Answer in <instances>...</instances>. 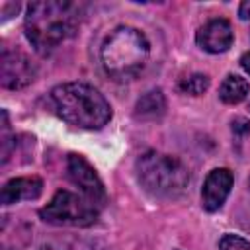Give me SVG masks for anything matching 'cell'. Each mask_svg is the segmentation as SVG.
Returning <instances> with one entry per match:
<instances>
[{
  "instance_id": "obj_1",
  "label": "cell",
  "mask_w": 250,
  "mask_h": 250,
  "mask_svg": "<svg viewBox=\"0 0 250 250\" xmlns=\"http://www.w3.org/2000/svg\"><path fill=\"white\" fill-rule=\"evenodd\" d=\"M78 20L80 12L72 2H33L25 16V35L37 53L47 55L74 33Z\"/></svg>"
},
{
  "instance_id": "obj_2",
  "label": "cell",
  "mask_w": 250,
  "mask_h": 250,
  "mask_svg": "<svg viewBox=\"0 0 250 250\" xmlns=\"http://www.w3.org/2000/svg\"><path fill=\"white\" fill-rule=\"evenodd\" d=\"M57 113L70 125L80 129H102L111 119L107 100L90 84L66 82L51 92Z\"/></svg>"
},
{
  "instance_id": "obj_3",
  "label": "cell",
  "mask_w": 250,
  "mask_h": 250,
  "mask_svg": "<svg viewBox=\"0 0 250 250\" xmlns=\"http://www.w3.org/2000/svg\"><path fill=\"white\" fill-rule=\"evenodd\" d=\"M150 45L143 31L135 27H117L102 45L104 70L119 82L133 80L148 62Z\"/></svg>"
},
{
  "instance_id": "obj_4",
  "label": "cell",
  "mask_w": 250,
  "mask_h": 250,
  "mask_svg": "<svg viewBox=\"0 0 250 250\" xmlns=\"http://www.w3.org/2000/svg\"><path fill=\"white\" fill-rule=\"evenodd\" d=\"M137 178L145 191L164 199L182 195L189 184L188 168L176 156L160 152H145L139 156Z\"/></svg>"
},
{
  "instance_id": "obj_5",
  "label": "cell",
  "mask_w": 250,
  "mask_h": 250,
  "mask_svg": "<svg viewBox=\"0 0 250 250\" xmlns=\"http://www.w3.org/2000/svg\"><path fill=\"white\" fill-rule=\"evenodd\" d=\"M98 205L68 189H59L51 201L39 209V217L45 223L61 227H90L98 221Z\"/></svg>"
},
{
  "instance_id": "obj_6",
  "label": "cell",
  "mask_w": 250,
  "mask_h": 250,
  "mask_svg": "<svg viewBox=\"0 0 250 250\" xmlns=\"http://www.w3.org/2000/svg\"><path fill=\"white\" fill-rule=\"evenodd\" d=\"M66 176L76 188H80L82 195L88 197L94 205L102 207L105 203V188L86 158H82L80 154H70L66 160Z\"/></svg>"
},
{
  "instance_id": "obj_7",
  "label": "cell",
  "mask_w": 250,
  "mask_h": 250,
  "mask_svg": "<svg viewBox=\"0 0 250 250\" xmlns=\"http://www.w3.org/2000/svg\"><path fill=\"white\" fill-rule=\"evenodd\" d=\"M35 78V66L21 51L2 49L0 57V82L4 88L20 90L31 84Z\"/></svg>"
},
{
  "instance_id": "obj_8",
  "label": "cell",
  "mask_w": 250,
  "mask_h": 250,
  "mask_svg": "<svg viewBox=\"0 0 250 250\" xmlns=\"http://www.w3.org/2000/svg\"><path fill=\"white\" fill-rule=\"evenodd\" d=\"M232 172L227 170V168H215L207 174L205 178V184H203V189H201V203H203V209L207 211H217L221 209V205L225 203L227 195L230 193V188H232Z\"/></svg>"
},
{
  "instance_id": "obj_9",
  "label": "cell",
  "mask_w": 250,
  "mask_h": 250,
  "mask_svg": "<svg viewBox=\"0 0 250 250\" xmlns=\"http://www.w3.org/2000/svg\"><path fill=\"white\" fill-rule=\"evenodd\" d=\"M195 39H197V45L207 53H225L232 45L234 33L227 20L215 18L199 27Z\"/></svg>"
},
{
  "instance_id": "obj_10",
  "label": "cell",
  "mask_w": 250,
  "mask_h": 250,
  "mask_svg": "<svg viewBox=\"0 0 250 250\" xmlns=\"http://www.w3.org/2000/svg\"><path fill=\"white\" fill-rule=\"evenodd\" d=\"M43 191V180L37 176H21L4 184L2 188V203L12 205L21 199H37Z\"/></svg>"
},
{
  "instance_id": "obj_11",
  "label": "cell",
  "mask_w": 250,
  "mask_h": 250,
  "mask_svg": "<svg viewBox=\"0 0 250 250\" xmlns=\"http://www.w3.org/2000/svg\"><path fill=\"white\" fill-rule=\"evenodd\" d=\"M166 109V100L160 90H148L143 94L135 105V115L139 119H158Z\"/></svg>"
},
{
  "instance_id": "obj_12",
  "label": "cell",
  "mask_w": 250,
  "mask_h": 250,
  "mask_svg": "<svg viewBox=\"0 0 250 250\" xmlns=\"http://www.w3.org/2000/svg\"><path fill=\"white\" fill-rule=\"evenodd\" d=\"M248 82L238 76V74H229L223 82H221V88H219V98L225 102V104H238L242 102L246 96H248Z\"/></svg>"
},
{
  "instance_id": "obj_13",
  "label": "cell",
  "mask_w": 250,
  "mask_h": 250,
  "mask_svg": "<svg viewBox=\"0 0 250 250\" xmlns=\"http://www.w3.org/2000/svg\"><path fill=\"white\" fill-rule=\"evenodd\" d=\"M39 250H102L96 242L78 236H53L45 240Z\"/></svg>"
},
{
  "instance_id": "obj_14",
  "label": "cell",
  "mask_w": 250,
  "mask_h": 250,
  "mask_svg": "<svg viewBox=\"0 0 250 250\" xmlns=\"http://www.w3.org/2000/svg\"><path fill=\"white\" fill-rule=\"evenodd\" d=\"M207 88H209V78L201 72H193V74L182 78V82H180V90L186 94H191V96H199Z\"/></svg>"
},
{
  "instance_id": "obj_15",
  "label": "cell",
  "mask_w": 250,
  "mask_h": 250,
  "mask_svg": "<svg viewBox=\"0 0 250 250\" xmlns=\"http://www.w3.org/2000/svg\"><path fill=\"white\" fill-rule=\"evenodd\" d=\"M219 250H250V242L236 234H225L219 240Z\"/></svg>"
},
{
  "instance_id": "obj_16",
  "label": "cell",
  "mask_w": 250,
  "mask_h": 250,
  "mask_svg": "<svg viewBox=\"0 0 250 250\" xmlns=\"http://www.w3.org/2000/svg\"><path fill=\"white\" fill-rule=\"evenodd\" d=\"M10 146H12V139H10L8 113L2 111V162H8V158H10Z\"/></svg>"
},
{
  "instance_id": "obj_17",
  "label": "cell",
  "mask_w": 250,
  "mask_h": 250,
  "mask_svg": "<svg viewBox=\"0 0 250 250\" xmlns=\"http://www.w3.org/2000/svg\"><path fill=\"white\" fill-rule=\"evenodd\" d=\"M232 133L244 137L246 133H250V121L244 119V117H236V119L232 121Z\"/></svg>"
},
{
  "instance_id": "obj_18",
  "label": "cell",
  "mask_w": 250,
  "mask_h": 250,
  "mask_svg": "<svg viewBox=\"0 0 250 250\" xmlns=\"http://www.w3.org/2000/svg\"><path fill=\"white\" fill-rule=\"evenodd\" d=\"M238 16H240V20H250V0H246V2L240 4Z\"/></svg>"
},
{
  "instance_id": "obj_19",
  "label": "cell",
  "mask_w": 250,
  "mask_h": 250,
  "mask_svg": "<svg viewBox=\"0 0 250 250\" xmlns=\"http://www.w3.org/2000/svg\"><path fill=\"white\" fill-rule=\"evenodd\" d=\"M240 66L250 74V53H244V55L240 57Z\"/></svg>"
},
{
  "instance_id": "obj_20",
  "label": "cell",
  "mask_w": 250,
  "mask_h": 250,
  "mask_svg": "<svg viewBox=\"0 0 250 250\" xmlns=\"http://www.w3.org/2000/svg\"><path fill=\"white\" fill-rule=\"evenodd\" d=\"M248 184H250V182H248Z\"/></svg>"
}]
</instances>
